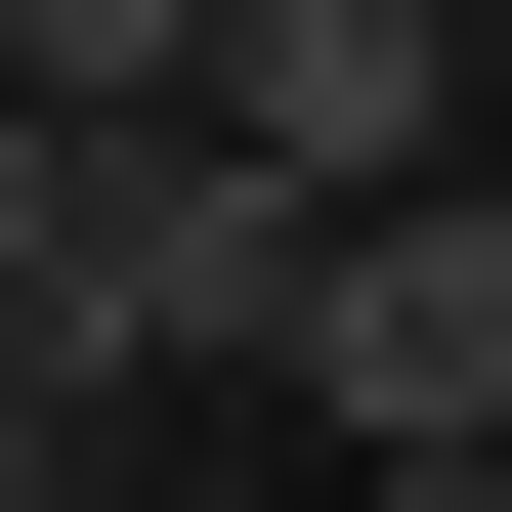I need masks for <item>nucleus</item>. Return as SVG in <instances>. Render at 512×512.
Returning <instances> with one entry per match:
<instances>
[{
	"mask_svg": "<svg viewBox=\"0 0 512 512\" xmlns=\"http://www.w3.org/2000/svg\"><path fill=\"white\" fill-rule=\"evenodd\" d=\"M299 427H342L384 512L512 470V171H384V214H299Z\"/></svg>",
	"mask_w": 512,
	"mask_h": 512,
	"instance_id": "1",
	"label": "nucleus"
},
{
	"mask_svg": "<svg viewBox=\"0 0 512 512\" xmlns=\"http://www.w3.org/2000/svg\"><path fill=\"white\" fill-rule=\"evenodd\" d=\"M171 128H214L256 214H384V171H470V43H427V0H214Z\"/></svg>",
	"mask_w": 512,
	"mask_h": 512,
	"instance_id": "2",
	"label": "nucleus"
},
{
	"mask_svg": "<svg viewBox=\"0 0 512 512\" xmlns=\"http://www.w3.org/2000/svg\"><path fill=\"white\" fill-rule=\"evenodd\" d=\"M214 342H299V214H256L214 128H86V299H43V384H214Z\"/></svg>",
	"mask_w": 512,
	"mask_h": 512,
	"instance_id": "3",
	"label": "nucleus"
},
{
	"mask_svg": "<svg viewBox=\"0 0 512 512\" xmlns=\"http://www.w3.org/2000/svg\"><path fill=\"white\" fill-rule=\"evenodd\" d=\"M0 86H43V128H171V86H214V0H0Z\"/></svg>",
	"mask_w": 512,
	"mask_h": 512,
	"instance_id": "4",
	"label": "nucleus"
},
{
	"mask_svg": "<svg viewBox=\"0 0 512 512\" xmlns=\"http://www.w3.org/2000/svg\"><path fill=\"white\" fill-rule=\"evenodd\" d=\"M43 299H86V128L0 86V342H43Z\"/></svg>",
	"mask_w": 512,
	"mask_h": 512,
	"instance_id": "5",
	"label": "nucleus"
},
{
	"mask_svg": "<svg viewBox=\"0 0 512 512\" xmlns=\"http://www.w3.org/2000/svg\"><path fill=\"white\" fill-rule=\"evenodd\" d=\"M0 512H86V384H43V342H0Z\"/></svg>",
	"mask_w": 512,
	"mask_h": 512,
	"instance_id": "6",
	"label": "nucleus"
},
{
	"mask_svg": "<svg viewBox=\"0 0 512 512\" xmlns=\"http://www.w3.org/2000/svg\"><path fill=\"white\" fill-rule=\"evenodd\" d=\"M427 512H512V470H427Z\"/></svg>",
	"mask_w": 512,
	"mask_h": 512,
	"instance_id": "7",
	"label": "nucleus"
}]
</instances>
